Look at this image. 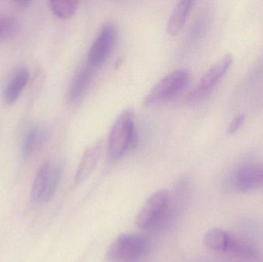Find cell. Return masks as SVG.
<instances>
[{
  "mask_svg": "<svg viewBox=\"0 0 263 262\" xmlns=\"http://www.w3.org/2000/svg\"><path fill=\"white\" fill-rule=\"evenodd\" d=\"M149 249V241L142 235L125 233L119 235L109 246L107 258L112 262H137Z\"/></svg>",
  "mask_w": 263,
  "mask_h": 262,
  "instance_id": "3",
  "label": "cell"
},
{
  "mask_svg": "<svg viewBox=\"0 0 263 262\" xmlns=\"http://www.w3.org/2000/svg\"><path fill=\"white\" fill-rule=\"evenodd\" d=\"M190 74L186 69L173 71L155 85L145 98V106L168 101L179 95L188 86Z\"/></svg>",
  "mask_w": 263,
  "mask_h": 262,
  "instance_id": "5",
  "label": "cell"
},
{
  "mask_svg": "<svg viewBox=\"0 0 263 262\" xmlns=\"http://www.w3.org/2000/svg\"><path fill=\"white\" fill-rule=\"evenodd\" d=\"M227 253L239 262H263L262 254L257 248L246 240L230 234Z\"/></svg>",
  "mask_w": 263,
  "mask_h": 262,
  "instance_id": "8",
  "label": "cell"
},
{
  "mask_svg": "<svg viewBox=\"0 0 263 262\" xmlns=\"http://www.w3.org/2000/svg\"><path fill=\"white\" fill-rule=\"evenodd\" d=\"M230 234L219 229H213L204 235L203 243L208 249L216 252H227Z\"/></svg>",
  "mask_w": 263,
  "mask_h": 262,
  "instance_id": "15",
  "label": "cell"
},
{
  "mask_svg": "<svg viewBox=\"0 0 263 262\" xmlns=\"http://www.w3.org/2000/svg\"><path fill=\"white\" fill-rule=\"evenodd\" d=\"M193 3L194 2L192 0H182L179 2L173 9L168 19L166 29L167 32L171 36L179 35L183 29Z\"/></svg>",
  "mask_w": 263,
  "mask_h": 262,
  "instance_id": "13",
  "label": "cell"
},
{
  "mask_svg": "<svg viewBox=\"0 0 263 262\" xmlns=\"http://www.w3.org/2000/svg\"><path fill=\"white\" fill-rule=\"evenodd\" d=\"M52 12L59 18H71L77 12L79 2L76 0H52L49 2Z\"/></svg>",
  "mask_w": 263,
  "mask_h": 262,
  "instance_id": "16",
  "label": "cell"
},
{
  "mask_svg": "<svg viewBox=\"0 0 263 262\" xmlns=\"http://www.w3.org/2000/svg\"><path fill=\"white\" fill-rule=\"evenodd\" d=\"M236 184L241 192L263 188V163L246 165L238 170Z\"/></svg>",
  "mask_w": 263,
  "mask_h": 262,
  "instance_id": "9",
  "label": "cell"
},
{
  "mask_svg": "<svg viewBox=\"0 0 263 262\" xmlns=\"http://www.w3.org/2000/svg\"><path fill=\"white\" fill-rule=\"evenodd\" d=\"M17 5H20L21 6H29V4L32 3L31 1H28V0H20V1L15 2Z\"/></svg>",
  "mask_w": 263,
  "mask_h": 262,
  "instance_id": "19",
  "label": "cell"
},
{
  "mask_svg": "<svg viewBox=\"0 0 263 262\" xmlns=\"http://www.w3.org/2000/svg\"><path fill=\"white\" fill-rule=\"evenodd\" d=\"M29 79V72L26 66H21L13 72L3 90V100L6 104H12L18 99Z\"/></svg>",
  "mask_w": 263,
  "mask_h": 262,
  "instance_id": "10",
  "label": "cell"
},
{
  "mask_svg": "<svg viewBox=\"0 0 263 262\" xmlns=\"http://www.w3.org/2000/svg\"><path fill=\"white\" fill-rule=\"evenodd\" d=\"M245 119L246 117L244 114H238L237 115H236L234 118H233V120L230 122V125L227 128V134L233 135V134L236 133L240 129L241 126L243 125Z\"/></svg>",
  "mask_w": 263,
  "mask_h": 262,
  "instance_id": "18",
  "label": "cell"
},
{
  "mask_svg": "<svg viewBox=\"0 0 263 262\" xmlns=\"http://www.w3.org/2000/svg\"><path fill=\"white\" fill-rule=\"evenodd\" d=\"M233 63V55L231 54H227L213 64L204 74L196 87L190 92L189 100L196 102L206 98L219 85L221 80L230 70Z\"/></svg>",
  "mask_w": 263,
  "mask_h": 262,
  "instance_id": "6",
  "label": "cell"
},
{
  "mask_svg": "<svg viewBox=\"0 0 263 262\" xmlns=\"http://www.w3.org/2000/svg\"><path fill=\"white\" fill-rule=\"evenodd\" d=\"M46 138V132L38 126L31 127L25 135L22 144V155L26 159L30 158L32 155L40 149Z\"/></svg>",
  "mask_w": 263,
  "mask_h": 262,
  "instance_id": "14",
  "label": "cell"
},
{
  "mask_svg": "<svg viewBox=\"0 0 263 262\" xmlns=\"http://www.w3.org/2000/svg\"><path fill=\"white\" fill-rule=\"evenodd\" d=\"M17 23L9 14L0 12V39L13 35L17 31Z\"/></svg>",
  "mask_w": 263,
  "mask_h": 262,
  "instance_id": "17",
  "label": "cell"
},
{
  "mask_svg": "<svg viewBox=\"0 0 263 262\" xmlns=\"http://www.w3.org/2000/svg\"><path fill=\"white\" fill-rule=\"evenodd\" d=\"M117 39V27L112 23L105 24L89 49L87 64L93 69L102 66L112 53Z\"/></svg>",
  "mask_w": 263,
  "mask_h": 262,
  "instance_id": "7",
  "label": "cell"
},
{
  "mask_svg": "<svg viewBox=\"0 0 263 262\" xmlns=\"http://www.w3.org/2000/svg\"><path fill=\"white\" fill-rule=\"evenodd\" d=\"M134 115L131 110L122 112L114 123L108 139L107 154L109 161L121 158L136 141Z\"/></svg>",
  "mask_w": 263,
  "mask_h": 262,
  "instance_id": "1",
  "label": "cell"
},
{
  "mask_svg": "<svg viewBox=\"0 0 263 262\" xmlns=\"http://www.w3.org/2000/svg\"><path fill=\"white\" fill-rule=\"evenodd\" d=\"M170 195L167 190H159L153 193L144 203L138 212L135 223L142 230H150L161 226L168 219Z\"/></svg>",
  "mask_w": 263,
  "mask_h": 262,
  "instance_id": "2",
  "label": "cell"
},
{
  "mask_svg": "<svg viewBox=\"0 0 263 262\" xmlns=\"http://www.w3.org/2000/svg\"><path fill=\"white\" fill-rule=\"evenodd\" d=\"M95 69L89 65L83 66L71 82L69 86L68 98L71 103H77L81 99L84 92L87 89L89 83L92 81Z\"/></svg>",
  "mask_w": 263,
  "mask_h": 262,
  "instance_id": "12",
  "label": "cell"
},
{
  "mask_svg": "<svg viewBox=\"0 0 263 262\" xmlns=\"http://www.w3.org/2000/svg\"><path fill=\"white\" fill-rule=\"evenodd\" d=\"M63 174V166L55 161H47L35 175L31 191L32 201L38 204L49 201L55 195Z\"/></svg>",
  "mask_w": 263,
  "mask_h": 262,
  "instance_id": "4",
  "label": "cell"
},
{
  "mask_svg": "<svg viewBox=\"0 0 263 262\" xmlns=\"http://www.w3.org/2000/svg\"><path fill=\"white\" fill-rule=\"evenodd\" d=\"M101 153L102 143L100 142H98L86 149L80 160L76 172L75 178H74V183L76 185L81 184L89 178V175L92 173L94 169L97 167L100 161Z\"/></svg>",
  "mask_w": 263,
  "mask_h": 262,
  "instance_id": "11",
  "label": "cell"
}]
</instances>
